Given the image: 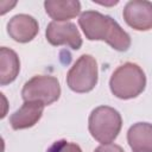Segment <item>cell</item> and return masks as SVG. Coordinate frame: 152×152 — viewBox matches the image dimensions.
Instances as JSON below:
<instances>
[{"mask_svg":"<svg viewBox=\"0 0 152 152\" xmlns=\"http://www.w3.org/2000/svg\"><path fill=\"white\" fill-rule=\"evenodd\" d=\"M78 25L88 40H103L116 51H127L131 46L129 34L109 15L97 11H86L78 18Z\"/></svg>","mask_w":152,"mask_h":152,"instance_id":"6da1fadb","label":"cell"},{"mask_svg":"<svg viewBox=\"0 0 152 152\" xmlns=\"http://www.w3.org/2000/svg\"><path fill=\"white\" fill-rule=\"evenodd\" d=\"M146 87L144 70L135 63L127 62L118 66L110 76L109 88L114 96L129 100L139 96Z\"/></svg>","mask_w":152,"mask_h":152,"instance_id":"7a4b0ae2","label":"cell"},{"mask_svg":"<svg viewBox=\"0 0 152 152\" xmlns=\"http://www.w3.org/2000/svg\"><path fill=\"white\" fill-rule=\"evenodd\" d=\"M122 127L120 113L109 106H99L91 110L88 120L90 135L99 142L110 144L116 139Z\"/></svg>","mask_w":152,"mask_h":152,"instance_id":"3957f363","label":"cell"},{"mask_svg":"<svg viewBox=\"0 0 152 152\" xmlns=\"http://www.w3.org/2000/svg\"><path fill=\"white\" fill-rule=\"evenodd\" d=\"M97 62L90 55H82L66 74L68 87L75 93H89L97 84Z\"/></svg>","mask_w":152,"mask_h":152,"instance_id":"277c9868","label":"cell"},{"mask_svg":"<svg viewBox=\"0 0 152 152\" xmlns=\"http://www.w3.org/2000/svg\"><path fill=\"white\" fill-rule=\"evenodd\" d=\"M61 96L59 81L49 75H37L28 80L21 90L24 101H39L45 106L56 102Z\"/></svg>","mask_w":152,"mask_h":152,"instance_id":"5b68a950","label":"cell"},{"mask_svg":"<svg viewBox=\"0 0 152 152\" xmlns=\"http://www.w3.org/2000/svg\"><path fill=\"white\" fill-rule=\"evenodd\" d=\"M46 40L53 45H68L72 50L82 46V37L74 23L70 21H51L45 31Z\"/></svg>","mask_w":152,"mask_h":152,"instance_id":"8992f818","label":"cell"},{"mask_svg":"<svg viewBox=\"0 0 152 152\" xmlns=\"http://www.w3.org/2000/svg\"><path fill=\"white\" fill-rule=\"evenodd\" d=\"M128 26L137 31H148L152 28V2L147 0H131L122 12Z\"/></svg>","mask_w":152,"mask_h":152,"instance_id":"52a82bcc","label":"cell"},{"mask_svg":"<svg viewBox=\"0 0 152 152\" xmlns=\"http://www.w3.org/2000/svg\"><path fill=\"white\" fill-rule=\"evenodd\" d=\"M38 21L28 14H17L7 23V33L18 43H28L38 33Z\"/></svg>","mask_w":152,"mask_h":152,"instance_id":"ba28073f","label":"cell"},{"mask_svg":"<svg viewBox=\"0 0 152 152\" xmlns=\"http://www.w3.org/2000/svg\"><path fill=\"white\" fill-rule=\"evenodd\" d=\"M45 104L39 101H24L23 106L10 116L11 127L14 131L34 126L43 115Z\"/></svg>","mask_w":152,"mask_h":152,"instance_id":"9c48e42d","label":"cell"},{"mask_svg":"<svg viewBox=\"0 0 152 152\" xmlns=\"http://www.w3.org/2000/svg\"><path fill=\"white\" fill-rule=\"evenodd\" d=\"M127 141L133 152H152V124L137 122L131 126Z\"/></svg>","mask_w":152,"mask_h":152,"instance_id":"30bf717a","label":"cell"},{"mask_svg":"<svg viewBox=\"0 0 152 152\" xmlns=\"http://www.w3.org/2000/svg\"><path fill=\"white\" fill-rule=\"evenodd\" d=\"M44 7L53 21H66L81 12V2L77 0H46Z\"/></svg>","mask_w":152,"mask_h":152,"instance_id":"8fae6325","label":"cell"},{"mask_svg":"<svg viewBox=\"0 0 152 152\" xmlns=\"http://www.w3.org/2000/svg\"><path fill=\"white\" fill-rule=\"evenodd\" d=\"M20 70V61L15 51L2 46L0 49V84L7 86L12 83Z\"/></svg>","mask_w":152,"mask_h":152,"instance_id":"7c38bea8","label":"cell"},{"mask_svg":"<svg viewBox=\"0 0 152 152\" xmlns=\"http://www.w3.org/2000/svg\"><path fill=\"white\" fill-rule=\"evenodd\" d=\"M46 152H82L81 147L66 140H58L53 142Z\"/></svg>","mask_w":152,"mask_h":152,"instance_id":"4fadbf2b","label":"cell"},{"mask_svg":"<svg viewBox=\"0 0 152 152\" xmlns=\"http://www.w3.org/2000/svg\"><path fill=\"white\" fill-rule=\"evenodd\" d=\"M94 152H125L124 148L116 144H103L94 150Z\"/></svg>","mask_w":152,"mask_h":152,"instance_id":"5bb4252c","label":"cell"}]
</instances>
